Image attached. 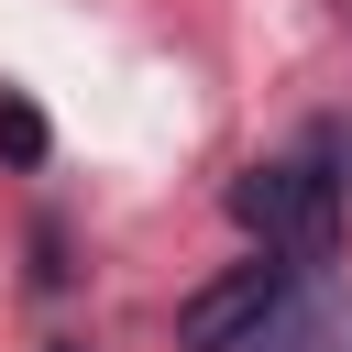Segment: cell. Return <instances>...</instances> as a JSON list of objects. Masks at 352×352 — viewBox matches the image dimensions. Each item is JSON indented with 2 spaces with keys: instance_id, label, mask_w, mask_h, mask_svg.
<instances>
[{
  "instance_id": "7a4b0ae2",
  "label": "cell",
  "mask_w": 352,
  "mask_h": 352,
  "mask_svg": "<svg viewBox=\"0 0 352 352\" xmlns=\"http://www.w3.org/2000/svg\"><path fill=\"white\" fill-rule=\"evenodd\" d=\"M286 286H297V264H286V253L231 264L220 286H198V297L176 308V341H187V352H242V341H253V330L286 308Z\"/></svg>"
},
{
  "instance_id": "3957f363",
  "label": "cell",
  "mask_w": 352,
  "mask_h": 352,
  "mask_svg": "<svg viewBox=\"0 0 352 352\" xmlns=\"http://www.w3.org/2000/svg\"><path fill=\"white\" fill-rule=\"evenodd\" d=\"M44 143H55V132H44V110H33L22 88H0V154H11V165H44Z\"/></svg>"
},
{
  "instance_id": "277c9868",
  "label": "cell",
  "mask_w": 352,
  "mask_h": 352,
  "mask_svg": "<svg viewBox=\"0 0 352 352\" xmlns=\"http://www.w3.org/2000/svg\"><path fill=\"white\" fill-rule=\"evenodd\" d=\"M55 352H77V341H55Z\"/></svg>"
},
{
  "instance_id": "6da1fadb",
  "label": "cell",
  "mask_w": 352,
  "mask_h": 352,
  "mask_svg": "<svg viewBox=\"0 0 352 352\" xmlns=\"http://www.w3.org/2000/svg\"><path fill=\"white\" fill-rule=\"evenodd\" d=\"M231 220H242L264 253H286V264H330V242H341V176H319V165H297V154L242 165V176H231Z\"/></svg>"
}]
</instances>
